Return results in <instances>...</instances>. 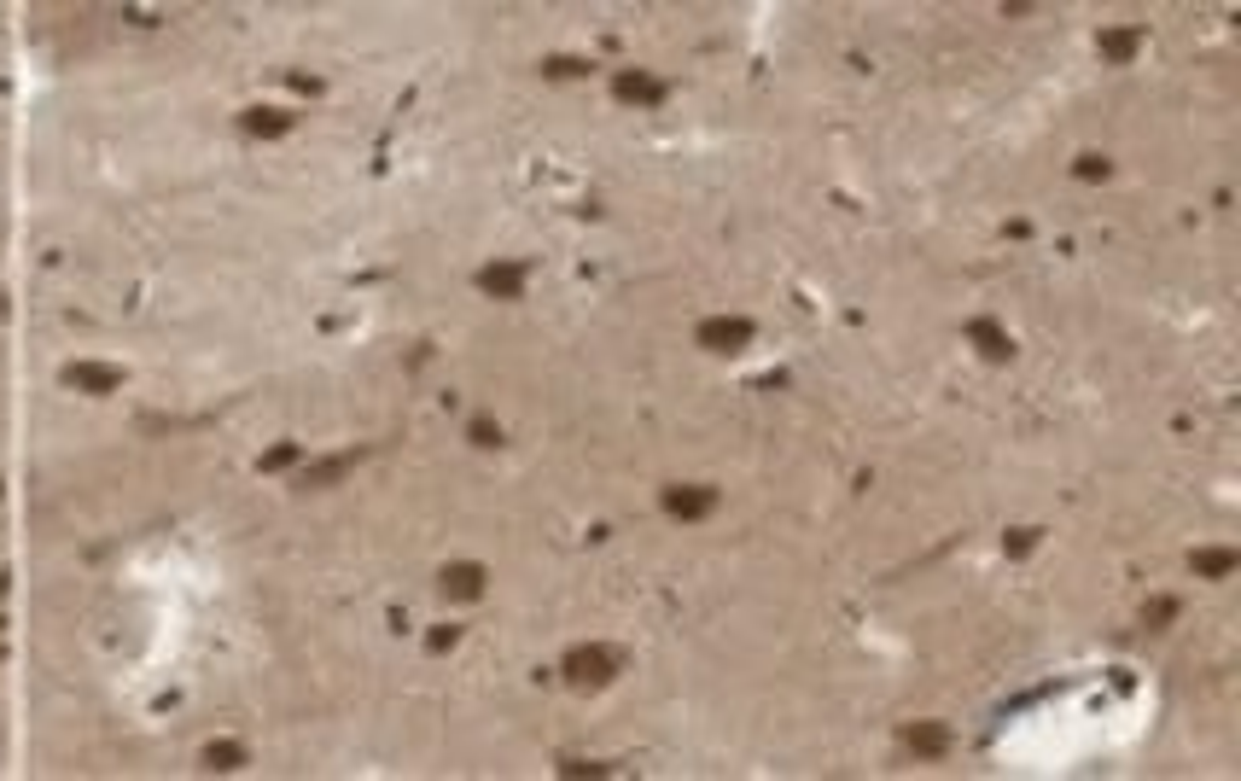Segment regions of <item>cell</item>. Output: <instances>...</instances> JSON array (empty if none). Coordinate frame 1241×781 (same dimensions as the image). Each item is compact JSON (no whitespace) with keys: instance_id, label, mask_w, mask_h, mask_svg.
Returning <instances> with one entry per match:
<instances>
[{"instance_id":"6da1fadb","label":"cell","mask_w":1241,"mask_h":781,"mask_svg":"<svg viewBox=\"0 0 1241 781\" xmlns=\"http://www.w3.org/2000/svg\"><path fill=\"white\" fill-rule=\"evenodd\" d=\"M560 671H566L571 688H601V682H612L618 671H624V659H618L612 647H571Z\"/></svg>"},{"instance_id":"7a4b0ae2","label":"cell","mask_w":1241,"mask_h":781,"mask_svg":"<svg viewBox=\"0 0 1241 781\" xmlns=\"http://www.w3.org/2000/svg\"><path fill=\"white\" fill-rule=\"evenodd\" d=\"M752 333H758V327H752L746 315H711V321H700V327H694V339H700L711 356H735V350H746V344H752Z\"/></svg>"},{"instance_id":"3957f363","label":"cell","mask_w":1241,"mask_h":781,"mask_svg":"<svg viewBox=\"0 0 1241 781\" xmlns=\"http://www.w3.org/2000/svg\"><path fill=\"white\" fill-rule=\"evenodd\" d=\"M665 513L671 519H705V513H717V490L711 484H665Z\"/></svg>"},{"instance_id":"277c9868","label":"cell","mask_w":1241,"mask_h":781,"mask_svg":"<svg viewBox=\"0 0 1241 781\" xmlns=\"http://www.w3.org/2000/svg\"><path fill=\"white\" fill-rule=\"evenodd\" d=\"M612 94L624 105H665L671 82H659V76H647V70H618V76H612Z\"/></svg>"},{"instance_id":"5b68a950","label":"cell","mask_w":1241,"mask_h":781,"mask_svg":"<svg viewBox=\"0 0 1241 781\" xmlns=\"http://www.w3.org/2000/svg\"><path fill=\"white\" fill-rule=\"evenodd\" d=\"M525 263H490V269H478V286L490 292V298H525Z\"/></svg>"},{"instance_id":"8992f818","label":"cell","mask_w":1241,"mask_h":781,"mask_svg":"<svg viewBox=\"0 0 1241 781\" xmlns=\"http://www.w3.org/2000/svg\"><path fill=\"white\" fill-rule=\"evenodd\" d=\"M1096 47H1102V59H1107V65H1131V59H1137V47H1142V30H1137V24H1119V30H1102V35H1096Z\"/></svg>"},{"instance_id":"52a82bcc","label":"cell","mask_w":1241,"mask_h":781,"mask_svg":"<svg viewBox=\"0 0 1241 781\" xmlns=\"http://www.w3.org/2000/svg\"><path fill=\"white\" fill-rule=\"evenodd\" d=\"M904 747L915 752V758H944V752H950V729H944V723H909Z\"/></svg>"},{"instance_id":"ba28073f","label":"cell","mask_w":1241,"mask_h":781,"mask_svg":"<svg viewBox=\"0 0 1241 781\" xmlns=\"http://www.w3.org/2000/svg\"><path fill=\"white\" fill-rule=\"evenodd\" d=\"M1189 566H1195V578H1230V572L1241 566V554L1236 548H1195Z\"/></svg>"},{"instance_id":"9c48e42d","label":"cell","mask_w":1241,"mask_h":781,"mask_svg":"<svg viewBox=\"0 0 1241 781\" xmlns=\"http://www.w3.org/2000/svg\"><path fill=\"white\" fill-rule=\"evenodd\" d=\"M968 339L979 344L991 362H1008V350H1014V344H1008V333L997 327V321H968Z\"/></svg>"},{"instance_id":"30bf717a","label":"cell","mask_w":1241,"mask_h":781,"mask_svg":"<svg viewBox=\"0 0 1241 781\" xmlns=\"http://www.w3.org/2000/svg\"><path fill=\"white\" fill-rule=\"evenodd\" d=\"M443 589H449V595H467V601L484 595V566H472V560L467 566H449V572H443Z\"/></svg>"},{"instance_id":"8fae6325","label":"cell","mask_w":1241,"mask_h":781,"mask_svg":"<svg viewBox=\"0 0 1241 781\" xmlns=\"http://www.w3.org/2000/svg\"><path fill=\"white\" fill-rule=\"evenodd\" d=\"M1073 175H1078V181H1107V175H1113V164H1107L1102 152H1084V158L1073 164Z\"/></svg>"},{"instance_id":"7c38bea8","label":"cell","mask_w":1241,"mask_h":781,"mask_svg":"<svg viewBox=\"0 0 1241 781\" xmlns=\"http://www.w3.org/2000/svg\"><path fill=\"white\" fill-rule=\"evenodd\" d=\"M1172 618H1177V601H1172V595H1160V601H1148V612H1142V624H1148V630H1166Z\"/></svg>"},{"instance_id":"4fadbf2b","label":"cell","mask_w":1241,"mask_h":781,"mask_svg":"<svg viewBox=\"0 0 1241 781\" xmlns=\"http://www.w3.org/2000/svg\"><path fill=\"white\" fill-rule=\"evenodd\" d=\"M548 76H589V59H571V53H560V59H548Z\"/></svg>"},{"instance_id":"5bb4252c","label":"cell","mask_w":1241,"mask_h":781,"mask_svg":"<svg viewBox=\"0 0 1241 781\" xmlns=\"http://www.w3.org/2000/svg\"><path fill=\"white\" fill-rule=\"evenodd\" d=\"M472 443H484V449H490V443H502V432H496L490 420H472Z\"/></svg>"},{"instance_id":"9a60e30c","label":"cell","mask_w":1241,"mask_h":781,"mask_svg":"<svg viewBox=\"0 0 1241 781\" xmlns=\"http://www.w3.org/2000/svg\"><path fill=\"white\" fill-rule=\"evenodd\" d=\"M1038 543V531H1014V537H1008V554H1026V548Z\"/></svg>"}]
</instances>
